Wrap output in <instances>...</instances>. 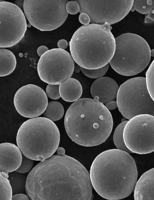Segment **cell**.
<instances>
[{
    "label": "cell",
    "mask_w": 154,
    "mask_h": 200,
    "mask_svg": "<svg viewBox=\"0 0 154 200\" xmlns=\"http://www.w3.org/2000/svg\"><path fill=\"white\" fill-rule=\"evenodd\" d=\"M90 175L74 158L57 153L35 166L27 176L26 192L30 200H90Z\"/></svg>",
    "instance_id": "obj_1"
},
{
    "label": "cell",
    "mask_w": 154,
    "mask_h": 200,
    "mask_svg": "<svg viewBox=\"0 0 154 200\" xmlns=\"http://www.w3.org/2000/svg\"><path fill=\"white\" fill-rule=\"evenodd\" d=\"M92 186L103 198L117 200L128 196L137 182V171L133 158L118 149L105 150L98 155L90 170Z\"/></svg>",
    "instance_id": "obj_2"
},
{
    "label": "cell",
    "mask_w": 154,
    "mask_h": 200,
    "mask_svg": "<svg viewBox=\"0 0 154 200\" xmlns=\"http://www.w3.org/2000/svg\"><path fill=\"white\" fill-rule=\"evenodd\" d=\"M64 124L68 135L73 141L81 146L92 147L107 139L112 129L113 121L104 104L86 98L76 101L69 107Z\"/></svg>",
    "instance_id": "obj_3"
},
{
    "label": "cell",
    "mask_w": 154,
    "mask_h": 200,
    "mask_svg": "<svg viewBox=\"0 0 154 200\" xmlns=\"http://www.w3.org/2000/svg\"><path fill=\"white\" fill-rule=\"evenodd\" d=\"M111 29L107 23L89 24L78 29L69 42L74 61L80 67L89 69L100 68L109 63L116 48Z\"/></svg>",
    "instance_id": "obj_4"
},
{
    "label": "cell",
    "mask_w": 154,
    "mask_h": 200,
    "mask_svg": "<svg viewBox=\"0 0 154 200\" xmlns=\"http://www.w3.org/2000/svg\"><path fill=\"white\" fill-rule=\"evenodd\" d=\"M16 141L23 155L33 160L43 161L57 150L60 133L52 121L45 117H36L21 125L17 134Z\"/></svg>",
    "instance_id": "obj_5"
},
{
    "label": "cell",
    "mask_w": 154,
    "mask_h": 200,
    "mask_svg": "<svg viewBox=\"0 0 154 200\" xmlns=\"http://www.w3.org/2000/svg\"><path fill=\"white\" fill-rule=\"evenodd\" d=\"M114 55L109 62L118 74L131 76L143 71L151 59V50L146 41L134 33H126L115 38Z\"/></svg>",
    "instance_id": "obj_6"
},
{
    "label": "cell",
    "mask_w": 154,
    "mask_h": 200,
    "mask_svg": "<svg viewBox=\"0 0 154 200\" xmlns=\"http://www.w3.org/2000/svg\"><path fill=\"white\" fill-rule=\"evenodd\" d=\"M116 99L120 112L128 120L140 114L154 115V101L145 77H134L125 82L119 88Z\"/></svg>",
    "instance_id": "obj_7"
},
{
    "label": "cell",
    "mask_w": 154,
    "mask_h": 200,
    "mask_svg": "<svg viewBox=\"0 0 154 200\" xmlns=\"http://www.w3.org/2000/svg\"><path fill=\"white\" fill-rule=\"evenodd\" d=\"M68 0H25V17L34 27L42 31L54 30L61 26L68 15Z\"/></svg>",
    "instance_id": "obj_8"
},
{
    "label": "cell",
    "mask_w": 154,
    "mask_h": 200,
    "mask_svg": "<svg viewBox=\"0 0 154 200\" xmlns=\"http://www.w3.org/2000/svg\"><path fill=\"white\" fill-rule=\"evenodd\" d=\"M125 144L133 153L140 154L154 151V116H136L128 120L123 131Z\"/></svg>",
    "instance_id": "obj_9"
},
{
    "label": "cell",
    "mask_w": 154,
    "mask_h": 200,
    "mask_svg": "<svg viewBox=\"0 0 154 200\" xmlns=\"http://www.w3.org/2000/svg\"><path fill=\"white\" fill-rule=\"evenodd\" d=\"M74 67V61L69 53L56 48L49 50L40 57L37 68L42 81L58 85L71 77Z\"/></svg>",
    "instance_id": "obj_10"
},
{
    "label": "cell",
    "mask_w": 154,
    "mask_h": 200,
    "mask_svg": "<svg viewBox=\"0 0 154 200\" xmlns=\"http://www.w3.org/2000/svg\"><path fill=\"white\" fill-rule=\"evenodd\" d=\"M79 13L87 14L90 22L99 25L115 24L124 18L131 10L133 0H76Z\"/></svg>",
    "instance_id": "obj_11"
},
{
    "label": "cell",
    "mask_w": 154,
    "mask_h": 200,
    "mask_svg": "<svg viewBox=\"0 0 154 200\" xmlns=\"http://www.w3.org/2000/svg\"><path fill=\"white\" fill-rule=\"evenodd\" d=\"M0 47H11L24 35L27 26L25 16L15 4L5 1L0 2Z\"/></svg>",
    "instance_id": "obj_12"
},
{
    "label": "cell",
    "mask_w": 154,
    "mask_h": 200,
    "mask_svg": "<svg viewBox=\"0 0 154 200\" xmlns=\"http://www.w3.org/2000/svg\"><path fill=\"white\" fill-rule=\"evenodd\" d=\"M14 102L17 112L22 116L29 118L36 117L43 114L48 103L44 91L33 84L20 88L14 95Z\"/></svg>",
    "instance_id": "obj_13"
},
{
    "label": "cell",
    "mask_w": 154,
    "mask_h": 200,
    "mask_svg": "<svg viewBox=\"0 0 154 200\" xmlns=\"http://www.w3.org/2000/svg\"><path fill=\"white\" fill-rule=\"evenodd\" d=\"M119 88L113 79L103 77L94 82L91 86V92L94 99L105 104L116 98Z\"/></svg>",
    "instance_id": "obj_14"
},
{
    "label": "cell",
    "mask_w": 154,
    "mask_h": 200,
    "mask_svg": "<svg viewBox=\"0 0 154 200\" xmlns=\"http://www.w3.org/2000/svg\"><path fill=\"white\" fill-rule=\"evenodd\" d=\"M0 171L8 174L17 170L22 159L21 151L14 144L4 143L0 144Z\"/></svg>",
    "instance_id": "obj_15"
},
{
    "label": "cell",
    "mask_w": 154,
    "mask_h": 200,
    "mask_svg": "<svg viewBox=\"0 0 154 200\" xmlns=\"http://www.w3.org/2000/svg\"><path fill=\"white\" fill-rule=\"evenodd\" d=\"M135 200H154V168L142 174L135 186Z\"/></svg>",
    "instance_id": "obj_16"
},
{
    "label": "cell",
    "mask_w": 154,
    "mask_h": 200,
    "mask_svg": "<svg viewBox=\"0 0 154 200\" xmlns=\"http://www.w3.org/2000/svg\"><path fill=\"white\" fill-rule=\"evenodd\" d=\"M61 97L64 101L69 102L78 100L82 93V86L76 79L69 78L59 85Z\"/></svg>",
    "instance_id": "obj_17"
},
{
    "label": "cell",
    "mask_w": 154,
    "mask_h": 200,
    "mask_svg": "<svg viewBox=\"0 0 154 200\" xmlns=\"http://www.w3.org/2000/svg\"><path fill=\"white\" fill-rule=\"evenodd\" d=\"M0 76L4 77L11 73L15 69L16 59L11 51L5 49H0Z\"/></svg>",
    "instance_id": "obj_18"
},
{
    "label": "cell",
    "mask_w": 154,
    "mask_h": 200,
    "mask_svg": "<svg viewBox=\"0 0 154 200\" xmlns=\"http://www.w3.org/2000/svg\"><path fill=\"white\" fill-rule=\"evenodd\" d=\"M9 174V180L14 194L24 192L26 191L27 177L26 174L13 171Z\"/></svg>",
    "instance_id": "obj_19"
},
{
    "label": "cell",
    "mask_w": 154,
    "mask_h": 200,
    "mask_svg": "<svg viewBox=\"0 0 154 200\" xmlns=\"http://www.w3.org/2000/svg\"><path fill=\"white\" fill-rule=\"evenodd\" d=\"M43 114L45 117L53 122L57 121L60 119L63 116L64 108L62 105L58 102H48L47 108Z\"/></svg>",
    "instance_id": "obj_20"
},
{
    "label": "cell",
    "mask_w": 154,
    "mask_h": 200,
    "mask_svg": "<svg viewBox=\"0 0 154 200\" xmlns=\"http://www.w3.org/2000/svg\"><path fill=\"white\" fill-rule=\"evenodd\" d=\"M128 121H123L117 126L114 132L113 140L117 149L125 151L129 154L133 153L126 146L123 136L124 128Z\"/></svg>",
    "instance_id": "obj_21"
},
{
    "label": "cell",
    "mask_w": 154,
    "mask_h": 200,
    "mask_svg": "<svg viewBox=\"0 0 154 200\" xmlns=\"http://www.w3.org/2000/svg\"><path fill=\"white\" fill-rule=\"evenodd\" d=\"M0 200L12 199V189L8 179L9 175L0 171Z\"/></svg>",
    "instance_id": "obj_22"
},
{
    "label": "cell",
    "mask_w": 154,
    "mask_h": 200,
    "mask_svg": "<svg viewBox=\"0 0 154 200\" xmlns=\"http://www.w3.org/2000/svg\"><path fill=\"white\" fill-rule=\"evenodd\" d=\"M133 7L138 12L147 14L154 8V0H134Z\"/></svg>",
    "instance_id": "obj_23"
},
{
    "label": "cell",
    "mask_w": 154,
    "mask_h": 200,
    "mask_svg": "<svg viewBox=\"0 0 154 200\" xmlns=\"http://www.w3.org/2000/svg\"><path fill=\"white\" fill-rule=\"evenodd\" d=\"M147 87L149 93L154 101V60L146 73Z\"/></svg>",
    "instance_id": "obj_24"
},
{
    "label": "cell",
    "mask_w": 154,
    "mask_h": 200,
    "mask_svg": "<svg viewBox=\"0 0 154 200\" xmlns=\"http://www.w3.org/2000/svg\"><path fill=\"white\" fill-rule=\"evenodd\" d=\"M108 63L104 66L97 69H86L80 67L82 72L86 76L92 78L96 79L103 77L107 72L109 67Z\"/></svg>",
    "instance_id": "obj_25"
},
{
    "label": "cell",
    "mask_w": 154,
    "mask_h": 200,
    "mask_svg": "<svg viewBox=\"0 0 154 200\" xmlns=\"http://www.w3.org/2000/svg\"><path fill=\"white\" fill-rule=\"evenodd\" d=\"M33 163V160L23 155L22 156V160L20 166L15 171L22 173L28 172L32 169Z\"/></svg>",
    "instance_id": "obj_26"
},
{
    "label": "cell",
    "mask_w": 154,
    "mask_h": 200,
    "mask_svg": "<svg viewBox=\"0 0 154 200\" xmlns=\"http://www.w3.org/2000/svg\"><path fill=\"white\" fill-rule=\"evenodd\" d=\"M46 94L50 98L57 100L60 98L59 85L48 84L46 89Z\"/></svg>",
    "instance_id": "obj_27"
},
{
    "label": "cell",
    "mask_w": 154,
    "mask_h": 200,
    "mask_svg": "<svg viewBox=\"0 0 154 200\" xmlns=\"http://www.w3.org/2000/svg\"><path fill=\"white\" fill-rule=\"evenodd\" d=\"M66 8L68 14L74 15L79 12L80 6L79 4L75 1H71L67 2Z\"/></svg>",
    "instance_id": "obj_28"
},
{
    "label": "cell",
    "mask_w": 154,
    "mask_h": 200,
    "mask_svg": "<svg viewBox=\"0 0 154 200\" xmlns=\"http://www.w3.org/2000/svg\"><path fill=\"white\" fill-rule=\"evenodd\" d=\"M79 20L82 24L84 25H88L90 22V18L87 14L83 13L79 15Z\"/></svg>",
    "instance_id": "obj_29"
},
{
    "label": "cell",
    "mask_w": 154,
    "mask_h": 200,
    "mask_svg": "<svg viewBox=\"0 0 154 200\" xmlns=\"http://www.w3.org/2000/svg\"><path fill=\"white\" fill-rule=\"evenodd\" d=\"M144 23H154V8L151 12L146 14Z\"/></svg>",
    "instance_id": "obj_30"
},
{
    "label": "cell",
    "mask_w": 154,
    "mask_h": 200,
    "mask_svg": "<svg viewBox=\"0 0 154 200\" xmlns=\"http://www.w3.org/2000/svg\"><path fill=\"white\" fill-rule=\"evenodd\" d=\"M29 198L26 195L22 193H18L12 196L13 200H29Z\"/></svg>",
    "instance_id": "obj_31"
},
{
    "label": "cell",
    "mask_w": 154,
    "mask_h": 200,
    "mask_svg": "<svg viewBox=\"0 0 154 200\" xmlns=\"http://www.w3.org/2000/svg\"><path fill=\"white\" fill-rule=\"evenodd\" d=\"M105 106L109 110H114L117 106V102L115 101L109 102L105 104Z\"/></svg>",
    "instance_id": "obj_32"
},
{
    "label": "cell",
    "mask_w": 154,
    "mask_h": 200,
    "mask_svg": "<svg viewBox=\"0 0 154 200\" xmlns=\"http://www.w3.org/2000/svg\"><path fill=\"white\" fill-rule=\"evenodd\" d=\"M49 50L48 48L45 46H41L37 49V52L38 55L41 57L43 54Z\"/></svg>",
    "instance_id": "obj_33"
},
{
    "label": "cell",
    "mask_w": 154,
    "mask_h": 200,
    "mask_svg": "<svg viewBox=\"0 0 154 200\" xmlns=\"http://www.w3.org/2000/svg\"><path fill=\"white\" fill-rule=\"evenodd\" d=\"M57 44L59 48L64 50L67 47L68 44L66 40L62 39L58 41Z\"/></svg>",
    "instance_id": "obj_34"
},
{
    "label": "cell",
    "mask_w": 154,
    "mask_h": 200,
    "mask_svg": "<svg viewBox=\"0 0 154 200\" xmlns=\"http://www.w3.org/2000/svg\"><path fill=\"white\" fill-rule=\"evenodd\" d=\"M24 0H17L15 2V5L20 8L23 9V5Z\"/></svg>",
    "instance_id": "obj_35"
},
{
    "label": "cell",
    "mask_w": 154,
    "mask_h": 200,
    "mask_svg": "<svg viewBox=\"0 0 154 200\" xmlns=\"http://www.w3.org/2000/svg\"><path fill=\"white\" fill-rule=\"evenodd\" d=\"M150 52L151 56L154 57V49L151 50Z\"/></svg>",
    "instance_id": "obj_36"
}]
</instances>
